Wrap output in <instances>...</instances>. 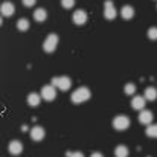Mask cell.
I'll list each match as a JSON object with an SVG mask.
<instances>
[{"label":"cell","mask_w":157,"mask_h":157,"mask_svg":"<svg viewBox=\"0 0 157 157\" xmlns=\"http://www.w3.org/2000/svg\"><path fill=\"white\" fill-rule=\"evenodd\" d=\"M44 136H46V133H44V128H41V127H34V128L31 130V137H32L35 142L43 140Z\"/></svg>","instance_id":"9c48e42d"},{"label":"cell","mask_w":157,"mask_h":157,"mask_svg":"<svg viewBox=\"0 0 157 157\" xmlns=\"http://www.w3.org/2000/svg\"><path fill=\"white\" fill-rule=\"evenodd\" d=\"M116 8L113 6V2L111 0H107L105 2V6H104V15L107 20H113V18H116Z\"/></svg>","instance_id":"52a82bcc"},{"label":"cell","mask_w":157,"mask_h":157,"mask_svg":"<svg viewBox=\"0 0 157 157\" xmlns=\"http://www.w3.org/2000/svg\"><path fill=\"white\" fill-rule=\"evenodd\" d=\"M124 92H125V95H133V93L136 92V86H134L133 82H128V84H125Z\"/></svg>","instance_id":"d6986e66"},{"label":"cell","mask_w":157,"mask_h":157,"mask_svg":"<svg viewBox=\"0 0 157 157\" xmlns=\"http://www.w3.org/2000/svg\"><path fill=\"white\" fill-rule=\"evenodd\" d=\"M2 21H3V18H2V15H0V26H2Z\"/></svg>","instance_id":"484cf974"},{"label":"cell","mask_w":157,"mask_h":157,"mask_svg":"<svg viewBox=\"0 0 157 157\" xmlns=\"http://www.w3.org/2000/svg\"><path fill=\"white\" fill-rule=\"evenodd\" d=\"M14 11H15V8L11 2H5L0 5V12L3 14V17H11L14 14Z\"/></svg>","instance_id":"ba28073f"},{"label":"cell","mask_w":157,"mask_h":157,"mask_svg":"<svg viewBox=\"0 0 157 157\" xmlns=\"http://www.w3.org/2000/svg\"><path fill=\"white\" fill-rule=\"evenodd\" d=\"M52 86L55 89H59V90H63V92H66V90H69L70 87H72V81H70V78L69 76H56V78H53L52 79Z\"/></svg>","instance_id":"7a4b0ae2"},{"label":"cell","mask_w":157,"mask_h":157,"mask_svg":"<svg viewBox=\"0 0 157 157\" xmlns=\"http://www.w3.org/2000/svg\"><path fill=\"white\" fill-rule=\"evenodd\" d=\"M73 5H75V0H61V6L64 9H70L73 8Z\"/></svg>","instance_id":"7402d4cb"},{"label":"cell","mask_w":157,"mask_h":157,"mask_svg":"<svg viewBox=\"0 0 157 157\" xmlns=\"http://www.w3.org/2000/svg\"><path fill=\"white\" fill-rule=\"evenodd\" d=\"M128 154H130V151H128V148L125 145H119L114 150V156L116 157H128Z\"/></svg>","instance_id":"e0dca14e"},{"label":"cell","mask_w":157,"mask_h":157,"mask_svg":"<svg viewBox=\"0 0 157 157\" xmlns=\"http://www.w3.org/2000/svg\"><path fill=\"white\" fill-rule=\"evenodd\" d=\"M153 113L151 111H148V110H142L140 111V114H139V122L140 124H144V125H150L151 122H153Z\"/></svg>","instance_id":"8fae6325"},{"label":"cell","mask_w":157,"mask_h":157,"mask_svg":"<svg viewBox=\"0 0 157 157\" xmlns=\"http://www.w3.org/2000/svg\"><path fill=\"white\" fill-rule=\"evenodd\" d=\"M147 136H150V137H157V125H150V127H148Z\"/></svg>","instance_id":"ffe728a7"},{"label":"cell","mask_w":157,"mask_h":157,"mask_svg":"<svg viewBox=\"0 0 157 157\" xmlns=\"http://www.w3.org/2000/svg\"><path fill=\"white\" fill-rule=\"evenodd\" d=\"M56 46H58V35H55V34L48 35V38H46V41L43 44V49L48 53H52V52H55Z\"/></svg>","instance_id":"277c9868"},{"label":"cell","mask_w":157,"mask_h":157,"mask_svg":"<svg viewBox=\"0 0 157 157\" xmlns=\"http://www.w3.org/2000/svg\"><path fill=\"white\" fill-rule=\"evenodd\" d=\"M145 96H134L133 99H131V107L134 108V110H144V107H145Z\"/></svg>","instance_id":"7c38bea8"},{"label":"cell","mask_w":157,"mask_h":157,"mask_svg":"<svg viewBox=\"0 0 157 157\" xmlns=\"http://www.w3.org/2000/svg\"><path fill=\"white\" fill-rule=\"evenodd\" d=\"M148 38L153 40V41H156L157 40V28H150V29H148Z\"/></svg>","instance_id":"44dd1931"},{"label":"cell","mask_w":157,"mask_h":157,"mask_svg":"<svg viewBox=\"0 0 157 157\" xmlns=\"http://www.w3.org/2000/svg\"><path fill=\"white\" fill-rule=\"evenodd\" d=\"M130 127V119L127 117V116H116L114 119H113V128L114 130H117V131H124V130H127Z\"/></svg>","instance_id":"3957f363"},{"label":"cell","mask_w":157,"mask_h":157,"mask_svg":"<svg viewBox=\"0 0 157 157\" xmlns=\"http://www.w3.org/2000/svg\"><path fill=\"white\" fill-rule=\"evenodd\" d=\"M41 98L46 99V101H53L56 98V89L53 87L52 84L51 86H44L41 89Z\"/></svg>","instance_id":"8992f818"},{"label":"cell","mask_w":157,"mask_h":157,"mask_svg":"<svg viewBox=\"0 0 157 157\" xmlns=\"http://www.w3.org/2000/svg\"><path fill=\"white\" fill-rule=\"evenodd\" d=\"M21 2H23V5H25V6L31 8V6H34V5H35V2H37V0H21Z\"/></svg>","instance_id":"603a6c76"},{"label":"cell","mask_w":157,"mask_h":157,"mask_svg":"<svg viewBox=\"0 0 157 157\" xmlns=\"http://www.w3.org/2000/svg\"><path fill=\"white\" fill-rule=\"evenodd\" d=\"M21 151H23V145H21L20 140H11L9 142V153L12 156H18V154H21Z\"/></svg>","instance_id":"30bf717a"},{"label":"cell","mask_w":157,"mask_h":157,"mask_svg":"<svg viewBox=\"0 0 157 157\" xmlns=\"http://www.w3.org/2000/svg\"><path fill=\"white\" fill-rule=\"evenodd\" d=\"M90 96H92V93L87 87H79L72 93V102L73 104H82V102L89 101Z\"/></svg>","instance_id":"6da1fadb"},{"label":"cell","mask_w":157,"mask_h":157,"mask_svg":"<svg viewBox=\"0 0 157 157\" xmlns=\"http://www.w3.org/2000/svg\"><path fill=\"white\" fill-rule=\"evenodd\" d=\"M90 157H104V156H102L101 153H93V154H92Z\"/></svg>","instance_id":"d4e9b609"},{"label":"cell","mask_w":157,"mask_h":157,"mask_svg":"<svg viewBox=\"0 0 157 157\" xmlns=\"http://www.w3.org/2000/svg\"><path fill=\"white\" fill-rule=\"evenodd\" d=\"M121 17L124 18V20H131L133 17H134V9L131 8V6H122V9H121Z\"/></svg>","instance_id":"4fadbf2b"},{"label":"cell","mask_w":157,"mask_h":157,"mask_svg":"<svg viewBox=\"0 0 157 157\" xmlns=\"http://www.w3.org/2000/svg\"><path fill=\"white\" fill-rule=\"evenodd\" d=\"M145 99L147 101H156L157 99V90L154 87H147L145 89Z\"/></svg>","instance_id":"9a60e30c"},{"label":"cell","mask_w":157,"mask_h":157,"mask_svg":"<svg viewBox=\"0 0 157 157\" xmlns=\"http://www.w3.org/2000/svg\"><path fill=\"white\" fill-rule=\"evenodd\" d=\"M34 18H35L37 21H44V20L48 18V12H46V9H43V8L35 9V12H34Z\"/></svg>","instance_id":"2e32d148"},{"label":"cell","mask_w":157,"mask_h":157,"mask_svg":"<svg viewBox=\"0 0 157 157\" xmlns=\"http://www.w3.org/2000/svg\"><path fill=\"white\" fill-rule=\"evenodd\" d=\"M72 20H73V23H75L76 26H82V25H86V21H87V12L82 11V9H78V11L73 12Z\"/></svg>","instance_id":"5b68a950"},{"label":"cell","mask_w":157,"mask_h":157,"mask_svg":"<svg viewBox=\"0 0 157 157\" xmlns=\"http://www.w3.org/2000/svg\"><path fill=\"white\" fill-rule=\"evenodd\" d=\"M26 99H28V104L31 105V107H37V105H40L41 96H40L38 93H29Z\"/></svg>","instance_id":"5bb4252c"},{"label":"cell","mask_w":157,"mask_h":157,"mask_svg":"<svg viewBox=\"0 0 157 157\" xmlns=\"http://www.w3.org/2000/svg\"><path fill=\"white\" fill-rule=\"evenodd\" d=\"M67 157H84V154L76 151V153H67Z\"/></svg>","instance_id":"cb8c5ba5"},{"label":"cell","mask_w":157,"mask_h":157,"mask_svg":"<svg viewBox=\"0 0 157 157\" xmlns=\"http://www.w3.org/2000/svg\"><path fill=\"white\" fill-rule=\"evenodd\" d=\"M29 26H31V23H29V20L28 18H20L18 21H17V29L18 31H28L29 29Z\"/></svg>","instance_id":"ac0fdd59"}]
</instances>
